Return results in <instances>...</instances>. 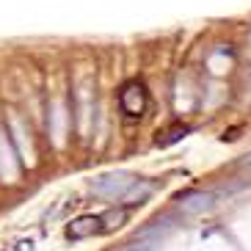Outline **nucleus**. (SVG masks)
I'll list each match as a JSON object with an SVG mask.
<instances>
[{"mask_svg": "<svg viewBox=\"0 0 251 251\" xmlns=\"http://www.w3.org/2000/svg\"><path fill=\"white\" fill-rule=\"evenodd\" d=\"M127 213H130L127 207H111V210H105V213H100V215H80V218L69 221L67 237L69 240H83V237L105 235V232L122 226V224L127 221Z\"/></svg>", "mask_w": 251, "mask_h": 251, "instance_id": "nucleus-1", "label": "nucleus"}, {"mask_svg": "<svg viewBox=\"0 0 251 251\" xmlns=\"http://www.w3.org/2000/svg\"><path fill=\"white\" fill-rule=\"evenodd\" d=\"M119 105H122V111L127 116H141L144 105H147V94H144V89L138 83H127L122 89V94H119Z\"/></svg>", "mask_w": 251, "mask_h": 251, "instance_id": "nucleus-2", "label": "nucleus"}, {"mask_svg": "<svg viewBox=\"0 0 251 251\" xmlns=\"http://www.w3.org/2000/svg\"><path fill=\"white\" fill-rule=\"evenodd\" d=\"M135 182H138V179H127V177H122V174H119V177H105L102 182L94 188V193L116 199V196H127V191L135 188Z\"/></svg>", "mask_w": 251, "mask_h": 251, "instance_id": "nucleus-3", "label": "nucleus"}]
</instances>
